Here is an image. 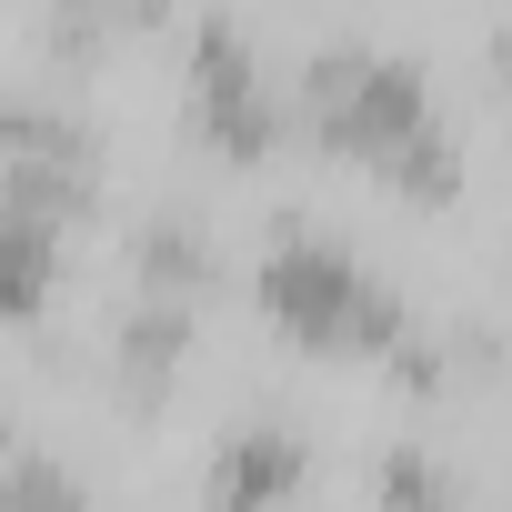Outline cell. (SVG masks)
I'll list each match as a JSON object with an SVG mask.
<instances>
[{
    "mask_svg": "<svg viewBox=\"0 0 512 512\" xmlns=\"http://www.w3.org/2000/svg\"><path fill=\"white\" fill-rule=\"evenodd\" d=\"M302 121H312L342 161H372L382 181H402L412 201H452V151H442V131H432L422 71L372 61V51H322V61L302 71Z\"/></svg>",
    "mask_w": 512,
    "mask_h": 512,
    "instance_id": "cell-1",
    "label": "cell"
},
{
    "mask_svg": "<svg viewBox=\"0 0 512 512\" xmlns=\"http://www.w3.org/2000/svg\"><path fill=\"white\" fill-rule=\"evenodd\" d=\"M262 312L312 342V352H372V342H402V312L352 272V251L312 241V231H282L272 262H262Z\"/></svg>",
    "mask_w": 512,
    "mask_h": 512,
    "instance_id": "cell-2",
    "label": "cell"
},
{
    "mask_svg": "<svg viewBox=\"0 0 512 512\" xmlns=\"http://www.w3.org/2000/svg\"><path fill=\"white\" fill-rule=\"evenodd\" d=\"M191 111H201V131H211V151H231V161H262L272 151V101H262V71H251V51L231 41V21H201V41H191Z\"/></svg>",
    "mask_w": 512,
    "mask_h": 512,
    "instance_id": "cell-3",
    "label": "cell"
},
{
    "mask_svg": "<svg viewBox=\"0 0 512 512\" xmlns=\"http://www.w3.org/2000/svg\"><path fill=\"white\" fill-rule=\"evenodd\" d=\"M181 302H141L131 312V332H121V402L131 412H151V392L171 382V362H181Z\"/></svg>",
    "mask_w": 512,
    "mask_h": 512,
    "instance_id": "cell-4",
    "label": "cell"
},
{
    "mask_svg": "<svg viewBox=\"0 0 512 512\" xmlns=\"http://www.w3.org/2000/svg\"><path fill=\"white\" fill-rule=\"evenodd\" d=\"M282 482H292V452H251V442H231L221 492H282Z\"/></svg>",
    "mask_w": 512,
    "mask_h": 512,
    "instance_id": "cell-5",
    "label": "cell"
}]
</instances>
